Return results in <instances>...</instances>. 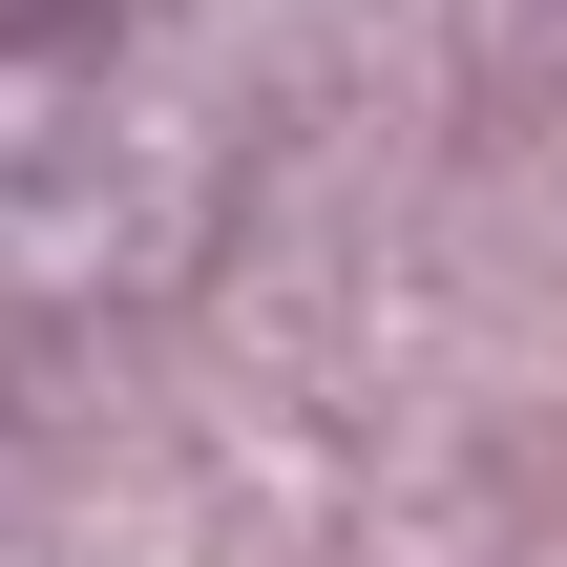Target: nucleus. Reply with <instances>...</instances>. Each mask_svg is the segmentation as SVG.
<instances>
[{"label": "nucleus", "instance_id": "1", "mask_svg": "<svg viewBox=\"0 0 567 567\" xmlns=\"http://www.w3.org/2000/svg\"><path fill=\"white\" fill-rule=\"evenodd\" d=\"M0 21H21V0H0Z\"/></svg>", "mask_w": 567, "mask_h": 567}]
</instances>
